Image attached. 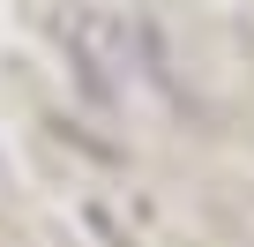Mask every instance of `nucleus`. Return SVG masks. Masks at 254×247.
Masks as SVG:
<instances>
[{"label": "nucleus", "instance_id": "f257e3e1", "mask_svg": "<svg viewBox=\"0 0 254 247\" xmlns=\"http://www.w3.org/2000/svg\"><path fill=\"white\" fill-rule=\"evenodd\" d=\"M67 45H75L82 82H90L97 97H120V90H127V23H120V15L82 8V15L67 23Z\"/></svg>", "mask_w": 254, "mask_h": 247}]
</instances>
